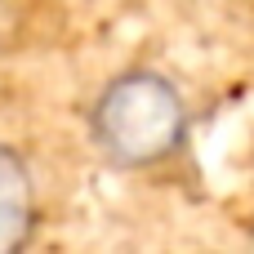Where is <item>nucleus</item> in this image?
Wrapping results in <instances>:
<instances>
[{
    "label": "nucleus",
    "mask_w": 254,
    "mask_h": 254,
    "mask_svg": "<svg viewBox=\"0 0 254 254\" xmlns=\"http://www.w3.org/2000/svg\"><path fill=\"white\" fill-rule=\"evenodd\" d=\"M22 13H27L22 0H0V54L18 45V36H22Z\"/></svg>",
    "instance_id": "obj_3"
},
{
    "label": "nucleus",
    "mask_w": 254,
    "mask_h": 254,
    "mask_svg": "<svg viewBox=\"0 0 254 254\" xmlns=\"http://www.w3.org/2000/svg\"><path fill=\"white\" fill-rule=\"evenodd\" d=\"M36 228V188L13 147L0 143V254L31 241Z\"/></svg>",
    "instance_id": "obj_2"
},
{
    "label": "nucleus",
    "mask_w": 254,
    "mask_h": 254,
    "mask_svg": "<svg viewBox=\"0 0 254 254\" xmlns=\"http://www.w3.org/2000/svg\"><path fill=\"white\" fill-rule=\"evenodd\" d=\"M98 152L125 170H147L174 156L188 138V103L161 71H125L103 85L89 107Z\"/></svg>",
    "instance_id": "obj_1"
}]
</instances>
